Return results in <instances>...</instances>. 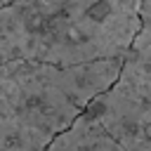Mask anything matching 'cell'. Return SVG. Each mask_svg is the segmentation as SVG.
Wrapping results in <instances>:
<instances>
[{
  "mask_svg": "<svg viewBox=\"0 0 151 151\" xmlns=\"http://www.w3.org/2000/svg\"><path fill=\"white\" fill-rule=\"evenodd\" d=\"M137 31L139 0L5 2L0 7V64L71 68L120 59Z\"/></svg>",
  "mask_w": 151,
  "mask_h": 151,
  "instance_id": "cell-1",
  "label": "cell"
},
{
  "mask_svg": "<svg viewBox=\"0 0 151 151\" xmlns=\"http://www.w3.org/2000/svg\"><path fill=\"white\" fill-rule=\"evenodd\" d=\"M83 113L123 151H151V0H139V31L123 57L116 83Z\"/></svg>",
  "mask_w": 151,
  "mask_h": 151,
  "instance_id": "cell-2",
  "label": "cell"
},
{
  "mask_svg": "<svg viewBox=\"0 0 151 151\" xmlns=\"http://www.w3.org/2000/svg\"><path fill=\"white\" fill-rule=\"evenodd\" d=\"M50 142L0 92V151H45Z\"/></svg>",
  "mask_w": 151,
  "mask_h": 151,
  "instance_id": "cell-3",
  "label": "cell"
},
{
  "mask_svg": "<svg viewBox=\"0 0 151 151\" xmlns=\"http://www.w3.org/2000/svg\"><path fill=\"white\" fill-rule=\"evenodd\" d=\"M45 151H123V149L116 142H111L92 118L80 113L64 132H59L47 144Z\"/></svg>",
  "mask_w": 151,
  "mask_h": 151,
  "instance_id": "cell-4",
  "label": "cell"
},
{
  "mask_svg": "<svg viewBox=\"0 0 151 151\" xmlns=\"http://www.w3.org/2000/svg\"><path fill=\"white\" fill-rule=\"evenodd\" d=\"M2 5H5V2H0V7H2Z\"/></svg>",
  "mask_w": 151,
  "mask_h": 151,
  "instance_id": "cell-5",
  "label": "cell"
}]
</instances>
